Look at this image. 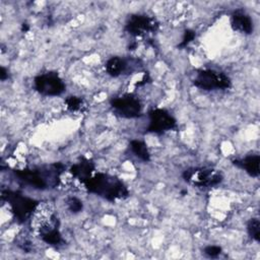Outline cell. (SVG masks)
<instances>
[{
  "instance_id": "6da1fadb",
  "label": "cell",
  "mask_w": 260,
  "mask_h": 260,
  "mask_svg": "<svg viewBox=\"0 0 260 260\" xmlns=\"http://www.w3.org/2000/svg\"><path fill=\"white\" fill-rule=\"evenodd\" d=\"M65 170L61 162H55L50 166L36 168V169H21L14 170L15 176L24 184L29 185L36 189L45 190L58 186L60 176Z\"/></svg>"
},
{
  "instance_id": "7a4b0ae2",
  "label": "cell",
  "mask_w": 260,
  "mask_h": 260,
  "mask_svg": "<svg viewBox=\"0 0 260 260\" xmlns=\"http://www.w3.org/2000/svg\"><path fill=\"white\" fill-rule=\"evenodd\" d=\"M85 189L108 201H117L128 197L129 191L125 184L115 176L96 173L83 183Z\"/></svg>"
},
{
  "instance_id": "3957f363",
  "label": "cell",
  "mask_w": 260,
  "mask_h": 260,
  "mask_svg": "<svg viewBox=\"0 0 260 260\" xmlns=\"http://www.w3.org/2000/svg\"><path fill=\"white\" fill-rule=\"evenodd\" d=\"M59 224V219L53 207L47 202H40L30 216V228L41 239L53 232L60 231Z\"/></svg>"
},
{
  "instance_id": "277c9868",
  "label": "cell",
  "mask_w": 260,
  "mask_h": 260,
  "mask_svg": "<svg viewBox=\"0 0 260 260\" xmlns=\"http://www.w3.org/2000/svg\"><path fill=\"white\" fill-rule=\"evenodd\" d=\"M2 199L7 202L11 212L19 222H24L30 218L35 209L39 205V201L22 195L17 191L3 190Z\"/></svg>"
},
{
  "instance_id": "5b68a950",
  "label": "cell",
  "mask_w": 260,
  "mask_h": 260,
  "mask_svg": "<svg viewBox=\"0 0 260 260\" xmlns=\"http://www.w3.org/2000/svg\"><path fill=\"white\" fill-rule=\"evenodd\" d=\"M183 179L190 185L198 188H208L218 185L223 176L220 171L213 168H190L183 173Z\"/></svg>"
},
{
  "instance_id": "8992f818",
  "label": "cell",
  "mask_w": 260,
  "mask_h": 260,
  "mask_svg": "<svg viewBox=\"0 0 260 260\" xmlns=\"http://www.w3.org/2000/svg\"><path fill=\"white\" fill-rule=\"evenodd\" d=\"M193 83L196 87L203 90L213 89H226L231 86L232 81L230 77L223 72L213 69H201L198 70Z\"/></svg>"
},
{
  "instance_id": "52a82bcc",
  "label": "cell",
  "mask_w": 260,
  "mask_h": 260,
  "mask_svg": "<svg viewBox=\"0 0 260 260\" xmlns=\"http://www.w3.org/2000/svg\"><path fill=\"white\" fill-rule=\"evenodd\" d=\"M115 114L122 118H138L142 113V106L137 96L132 93H125L114 98L110 102Z\"/></svg>"
},
{
  "instance_id": "ba28073f",
  "label": "cell",
  "mask_w": 260,
  "mask_h": 260,
  "mask_svg": "<svg viewBox=\"0 0 260 260\" xmlns=\"http://www.w3.org/2000/svg\"><path fill=\"white\" fill-rule=\"evenodd\" d=\"M34 85L36 90L48 96L60 95L65 91V83L57 72H46L35 77Z\"/></svg>"
},
{
  "instance_id": "9c48e42d",
  "label": "cell",
  "mask_w": 260,
  "mask_h": 260,
  "mask_svg": "<svg viewBox=\"0 0 260 260\" xmlns=\"http://www.w3.org/2000/svg\"><path fill=\"white\" fill-rule=\"evenodd\" d=\"M157 22L154 18L145 14H131L125 24L127 32L134 37H140L157 29Z\"/></svg>"
},
{
  "instance_id": "30bf717a",
  "label": "cell",
  "mask_w": 260,
  "mask_h": 260,
  "mask_svg": "<svg viewBox=\"0 0 260 260\" xmlns=\"http://www.w3.org/2000/svg\"><path fill=\"white\" fill-rule=\"evenodd\" d=\"M149 124L147 131L160 134L172 130L176 126V119L165 109H153L148 113Z\"/></svg>"
},
{
  "instance_id": "8fae6325",
  "label": "cell",
  "mask_w": 260,
  "mask_h": 260,
  "mask_svg": "<svg viewBox=\"0 0 260 260\" xmlns=\"http://www.w3.org/2000/svg\"><path fill=\"white\" fill-rule=\"evenodd\" d=\"M231 25L234 30H237L241 34L250 35L253 31V21L251 17L241 9L233 12L231 16Z\"/></svg>"
},
{
  "instance_id": "7c38bea8",
  "label": "cell",
  "mask_w": 260,
  "mask_h": 260,
  "mask_svg": "<svg viewBox=\"0 0 260 260\" xmlns=\"http://www.w3.org/2000/svg\"><path fill=\"white\" fill-rule=\"evenodd\" d=\"M93 171L94 164L92 162V160L85 157H82L79 161L73 164L69 170L73 178L79 180L82 184L92 176Z\"/></svg>"
},
{
  "instance_id": "4fadbf2b",
  "label": "cell",
  "mask_w": 260,
  "mask_h": 260,
  "mask_svg": "<svg viewBox=\"0 0 260 260\" xmlns=\"http://www.w3.org/2000/svg\"><path fill=\"white\" fill-rule=\"evenodd\" d=\"M235 166L245 170V172L251 177H258L260 174L259 171V164H260V156L258 154H251L247 155L242 159H236L233 161Z\"/></svg>"
},
{
  "instance_id": "5bb4252c",
  "label": "cell",
  "mask_w": 260,
  "mask_h": 260,
  "mask_svg": "<svg viewBox=\"0 0 260 260\" xmlns=\"http://www.w3.org/2000/svg\"><path fill=\"white\" fill-rule=\"evenodd\" d=\"M127 68H128L127 61L118 56L111 57L106 63V71L108 72L109 75L113 77H117L123 74L124 72H126Z\"/></svg>"
},
{
  "instance_id": "9a60e30c",
  "label": "cell",
  "mask_w": 260,
  "mask_h": 260,
  "mask_svg": "<svg viewBox=\"0 0 260 260\" xmlns=\"http://www.w3.org/2000/svg\"><path fill=\"white\" fill-rule=\"evenodd\" d=\"M130 148H131L132 152L135 154V156H137L141 160H143V161L150 160V153L148 151L147 145L143 141L136 140V139L131 140Z\"/></svg>"
},
{
  "instance_id": "2e32d148",
  "label": "cell",
  "mask_w": 260,
  "mask_h": 260,
  "mask_svg": "<svg viewBox=\"0 0 260 260\" xmlns=\"http://www.w3.org/2000/svg\"><path fill=\"white\" fill-rule=\"evenodd\" d=\"M66 108L73 113H82L86 109L85 102L76 95H70L65 100Z\"/></svg>"
},
{
  "instance_id": "e0dca14e",
  "label": "cell",
  "mask_w": 260,
  "mask_h": 260,
  "mask_svg": "<svg viewBox=\"0 0 260 260\" xmlns=\"http://www.w3.org/2000/svg\"><path fill=\"white\" fill-rule=\"evenodd\" d=\"M247 231L251 239L256 242L260 241V222L258 218H251L247 223Z\"/></svg>"
},
{
  "instance_id": "ac0fdd59",
  "label": "cell",
  "mask_w": 260,
  "mask_h": 260,
  "mask_svg": "<svg viewBox=\"0 0 260 260\" xmlns=\"http://www.w3.org/2000/svg\"><path fill=\"white\" fill-rule=\"evenodd\" d=\"M67 206H68V209L73 212V213H78L82 210L83 208V204H82V201L79 200L78 198L76 197H70L67 199Z\"/></svg>"
},
{
  "instance_id": "d6986e66",
  "label": "cell",
  "mask_w": 260,
  "mask_h": 260,
  "mask_svg": "<svg viewBox=\"0 0 260 260\" xmlns=\"http://www.w3.org/2000/svg\"><path fill=\"white\" fill-rule=\"evenodd\" d=\"M195 31L193 29H186L184 31V35H183V38H182V41L180 42V44L178 45V48L182 49V48H185L187 47L194 39H195Z\"/></svg>"
},
{
  "instance_id": "ffe728a7",
  "label": "cell",
  "mask_w": 260,
  "mask_h": 260,
  "mask_svg": "<svg viewBox=\"0 0 260 260\" xmlns=\"http://www.w3.org/2000/svg\"><path fill=\"white\" fill-rule=\"evenodd\" d=\"M204 254L209 257V258H216L217 256L220 255L221 253V248L219 246H215V245H210L204 248L203 250Z\"/></svg>"
},
{
  "instance_id": "44dd1931",
  "label": "cell",
  "mask_w": 260,
  "mask_h": 260,
  "mask_svg": "<svg viewBox=\"0 0 260 260\" xmlns=\"http://www.w3.org/2000/svg\"><path fill=\"white\" fill-rule=\"evenodd\" d=\"M7 77H8V73H7L6 68L3 67V66H1V67H0V79H1L2 81H4Z\"/></svg>"
},
{
  "instance_id": "7402d4cb",
  "label": "cell",
  "mask_w": 260,
  "mask_h": 260,
  "mask_svg": "<svg viewBox=\"0 0 260 260\" xmlns=\"http://www.w3.org/2000/svg\"><path fill=\"white\" fill-rule=\"evenodd\" d=\"M27 29H28V26H27V24H26V23H23V24H22V30L26 31Z\"/></svg>"
}]
</instances>
